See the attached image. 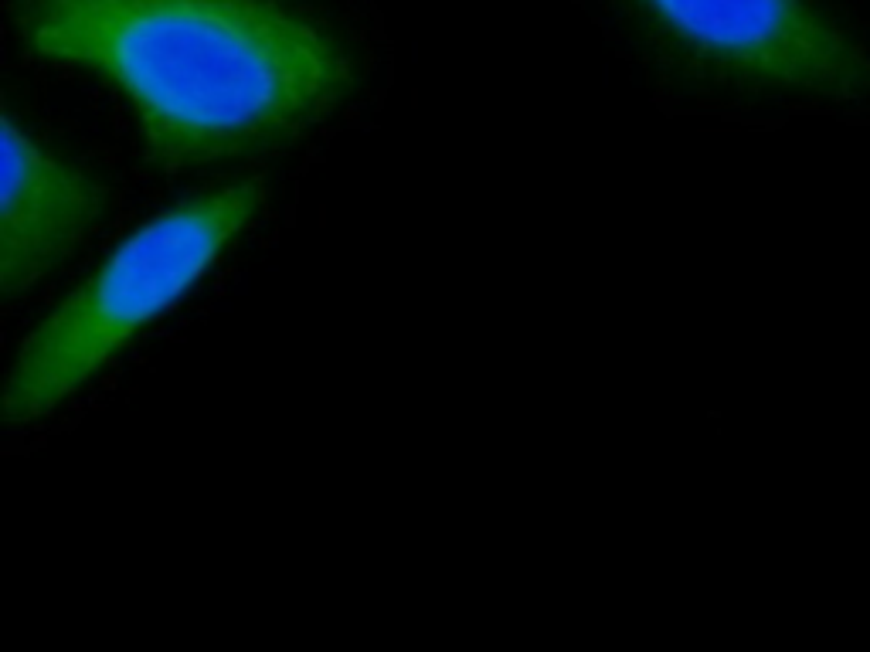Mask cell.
<instances>
[{
  "instance_id": "obj_4",
  "label": "cell",
  "mask_w": 870,
  "mask_h": 652,
  "mask_svg": "<svg viewBox=\"0 0 870 652\" xmlns=\"http://www.w3.org/2000/svg\"><path fill=\"white\" fill-rule=\"evenodd\" d=\"M103 211L86 170L45 153L4 120V292L18 296L79 245Z\"/></svg>"
},
{
  "instance_id": "obj_1",
  "label": "cell",
  "mask_w": 870,
  "mask_h": 652,
  "mask_svg": "<svg viewBox=\"0 0 870 652\" xmlns=\"http://www.w3.org/2000/svg\"><path fill=\"white\" fill-rule=\"evenodd\" d=\"M21 45L99 71L160 160L282 150L354 86L350 54L279 0H11Z\"/></svg>"
},
{
  "instance_id": "obj_2",
  "label": "cell",
  "mask_w": 870,
  "mask_h": 652,
  "mask_svg": "<svg viewBox=\"0 0 870 652\" xmlns=\"http://www.w3.org/2000/svg\"><path fill=\"white\" fill-rule=\"evenodd\" d=\"M258 204V184L207 190L122 241L24 344L4 395L7 418L31 421L82 388L143 326L181 303L228 241L252 224Z\"/></svg>"
},
{
  "instance_id": "obj_3",
  "label": "cell",
  "mask_w": 870,
  "mask_h": 652,
  "mask_svg": "<svg viewBox=\"0 0 870 652\" xmlns=\"http://www.w3.org/2000/svg\"><path fill=\"white\" fill-rule=\"evenodd\" d=\"M690 54L748 86L857 95L870 54L809 0H643Z\"/></svg>"
}]
</instances>
